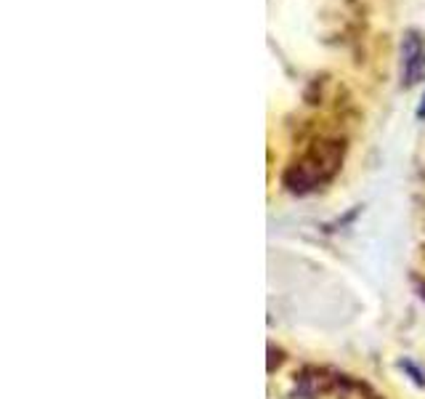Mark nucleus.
Instances as JSON below:
<instances>
[{
  "label": "nucleus",
  "instance_id": "1",
  "mask_svg": "<svg viewBox=\"0 0 425 399\" xmlns=\"http://www.w3.org/2000/svg\"><path fill=\"white\" fill-rule=\"evenodd\" d=\"M401 56H404V85H414L425 72V43L417 32H410L401 43Z\"/></svg>",
  "mask_w": 425,
  "mask_h": 399
},
{
  "label": "nucleus",
  "instance_id": "2",
  "mask_svg": "<svg viewBox=\"0 0 425 399\" xmlns=\"http://www.w3.org/2000/svg\"><path fill=\"white\" fill-rule=\"evenodd\" d=\"M417 118L425 120V96H423V101H420V107H417Z\"/></svg>",
  "mask_w": 425,
  "mask_h": 399
}]
</instances>
